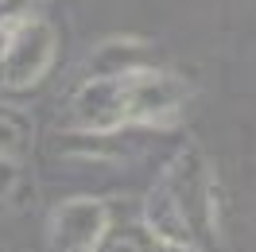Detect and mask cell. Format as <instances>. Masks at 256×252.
Masks as SVG:
<instances>
[{"label":"cell","instance_id":"6da1fadb","mask_svg":"<svg viewBox=\"0 0 256 252\" xmlns=\"http://www.w3.org/2000/svg\"><path fill=\"white\" fill-rule=\"evenodd\" d=\"M186 86L156 66H140L132 74L112 78H86L70 101L74 128L90 136H112L128 124H152L167 120L182 105Z\"/></svg>","mask_w":256,"mask_h":252},{"label":"cell","instance_id":"7a4b0ae2","mask_svg":"<svg viewBox=\"0 0 256 252\" xmlns=\"http://www.w3.org/2000/svg\"><path fill=\"white\" fill-rule=\"evenodd\" d=\"M167 206L178 214V221L186 225L194 248L206 244L218 236V214H214V174H210V163L198 148H182L171 167L156 182Z\"/></svg>","mask_w":256,"mask_h":252},{"label":"cell","instance_id":"3957f363","mask_svg":"<svg viewBox=\"0 0 256 252\" xmlns=\"http://www.w3.org/2000/svg\"><path fill=\"white\" fill-rule=\"evenodd\" d=\"M54 50H58V35H54V28L47 20H39V16L16 20L12 35H8V47L0 54V90H12V94L35 90L47 78Z\"/></svg>","mask_w":256,"mask_h":252},{"label":"cell","instance_id":"277c9868","mask_svg":"<svg viewBox=\"0 0 256 252\" xmlns=\"http://www.w3.org/2000/svg\"><path fill=\"white\" fill-rule=\"evenodd\" d=\"M109 229V206L97 198H70L50 214V240L66 252H94Z\"/></svg>","mask_w":256,"mask_h":252},{"label":"cell","instance_id":"5b68a950","mask_svg":"<svg viewBox=\"0 0 256 252\" xmlns=\"http://www.w3.org/2000/svg\"><path fill=\"white\" fill-rule=\"evenodd\" d=\"M140 66H152L148 62V47L136 43V39H109L94 50L90 58V74L86 78H112V74H132Z\"/></svg>","mask_w":256,"mask_h":252},{"label":"cell","instance_id":"8992f818","mask_svg":"<svg viewBox=\"0 0 256 252\" xmlns=\"http://www.w3.org/2000/svg\"><path fill=\"white\" fill-rule=\"evenodd\" d=\"M24 148H28V124L20 120L16 112H4V109H0V156L20 159Z\"/></svg>","mask_w":256,"mask_h":252},{"label":"cell","instance_id":"52a82bcc","mask_svg":"<svg viewBox=\"0 0 256 252\" xmlns=\"http://www.w3.org/2000/svg\"><path fill=\"white\" fill-rule=\"evenodd\" d=\"M16 182H20V163L8 159V156H0V202L16 190Z\"/></svg>","mask_w":256,"mask_h":252},{"label":"cell","instance_id":"ba28073f","mask_svg":"<svg viewBox=\"0 0 256 252\" xmlns=\"http://www.w3.org/2000/svg\"><path fill=\"white\" fill-rule=\"evenodd\" d=\"M32 0H0V24H16V20L28 16Z\"/></svg>","mask_w":256,"mask_h":252}]
</instances>
